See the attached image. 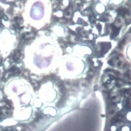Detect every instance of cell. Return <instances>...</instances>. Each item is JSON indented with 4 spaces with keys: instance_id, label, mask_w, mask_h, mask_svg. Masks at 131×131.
I'll list each match as a JSON object with an SVG mask.
<instances>
[{
    "instance_id": "1",
    "label": "cell",
    "mask_w": 131,
    "mask_h": 131,
    "mask_svg": "<svg viewBox=\"0 0 131 131\" xmlns=\"http://www.w3.org/2000/svg\"><path fill=\"white\" fill-rule=\"evenodd\" d=\"M20 52H16L14 56V59L16 62H19V59L20 58Z\"/></svg>"
}]
</instances>
